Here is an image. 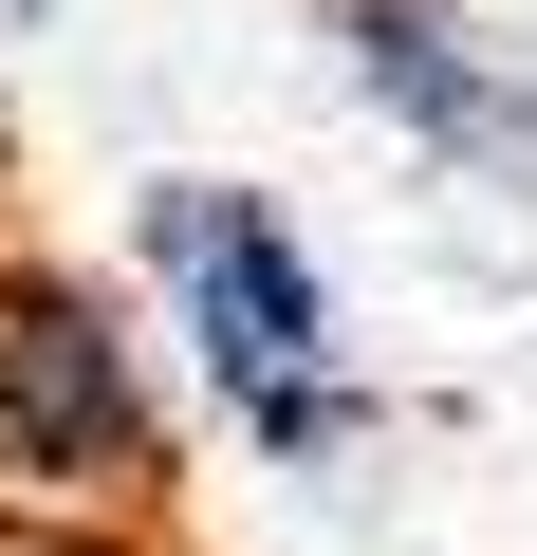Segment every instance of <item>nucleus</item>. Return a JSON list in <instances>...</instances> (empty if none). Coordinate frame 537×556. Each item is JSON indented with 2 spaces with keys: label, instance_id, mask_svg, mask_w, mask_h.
I'll return each instance as SVG.
<instances>
[{
  "label": "nucleus",
  "instance_id": "obj_4",
  "mask_svg": "<svg viewBox=\"0 0 537 556\" xmlns=\"http://www.w3.org/2000/svg\"><path fill=\"white\" fill-rule=\"evenodd\" d=\"M0 223H20V93H0Z\"/></svg>",
  "mask_w": 537,
  "mask_h": 556
},
{
  "label": "nucleus",
  "instance_id": "obj_5",
  "mask_svg": "<svg viewBox=\"0 0 537 556\" xmlns=\"http://www.w3.org/2000/svg\"><path fill=\"white\" fill-rule=\"evenodd\" d=\"M0 20H38V0H0Z\"/></svg>",
  "mask_w": 537,
  "mask_h": 556
},
{
  "label": "nucleus",
  "instance_id": "obj_1",
  "mask_svg": "<svg viewBox=\"0 0 537 556\" xmlns=\"http://www.w3.org/2000/svg\"><path fill=\"white\" fill-rule=\"evenodd\" d=\"M130 298L149 334L204 371V408L241 427V464H279V482H334L389 390L353 371V316H334V260L297 241V204H259L222 167H149L130 186Z\"/></svg>",
  "mask_w": 537,
  "mask_h": 556
},
{
  "label": "nucleus",
  "instance_id": "obj_3",
  "mask_svg": "<svg viewBox=\"0 0 537 556\" xmlns=\"http://www.w3.org/2000/svg\"><path fill=\"white\" fill-rule=\"evenodd\" d=\"M334 75L389 149H426L445 186H537V56L482 20V0H316Z\"/></svg>",
  "mask_w": 537,
  "mask_h": 556
},
{
  "label": "nucleus",
  "instance_id": "obj_2",
  "mask_svg": "<svg viewBox=\"0 0 537 556\" xmlns=\"http://www.w3.org/2000/svg\"><path fill=\"white\" fill-rule=\"evenodd\" d=\"M0 482L56 501V519H149L167 501L149 298H112L93 260H20V241H0Z\"/></svg>",
  "mask_w": 537,
  "mask_h": 556
}]
</instances>
